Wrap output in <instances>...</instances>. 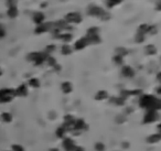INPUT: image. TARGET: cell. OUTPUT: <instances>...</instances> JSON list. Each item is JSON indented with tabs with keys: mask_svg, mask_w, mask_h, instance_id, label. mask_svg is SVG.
<instances>
[{
	"mask_svg": "<svg viewBox=\"0 0 161 151\" xmlns=\"http://www.w3.org/2000/svg\"><path fill=\"white\" fill-rule=\"evenodd\" d=\"M0 74H1V70H0Z\"/></svg>",
	"mask_w": 161,
	"mask_h": 151,
	"instance_id": "cell-26",
	"label": "cell"
},
{
	"mask_svg": "<svg viewBox=\"0 0 161 151\" xmlns=\"http://www.w3.org/2000/svg\"><path fill=\"white\" fill-rule=\"evenodd\" d=\"M122 2V0H108L107 1V6L108 7H114V6H116L117 3H119Z\"/></svg>",
	"mask_w": 161,
	"mask_h": 151,
	"instance_id": "cell-11",
	"label": "cell"
},
{
	"mask_svg": "<svg viewBox=\"0 0 161 151\" xmlns=\"http://www.w3.org/2000/svg\"><path fill=\"white\" fill-rule=\"evenodd\" d=\"M60 38L63 39V40H65V41H70L72 38L71 34H64V36H60Z\"/></svg>",
	"mask_w": 161,
	"mask_h": 151,
	"instance_id": "cell-17",
	"label": "cell"
},
{
	"mask_svg": "<svg viewBox=\"0 0 161 151\" xmlns=\"http://www.w3.org/2000/svg\"><path fill=\"white\" fill-rule=\"evenodd\" d=\"M66 20L70 21V22L78 23L82 20V18H80V16L78 13H68V16H66Z\"/></svg>",
	"mask_w": 161,
	"mask_h": 151,
	"instance_id": "cell-4",
	"label": "cell"
},
{
	"mask_svg": "<svg viewBox=\"0 0 161 151\" xmlns=\"http://www.w3.org/2000/svg\"><path fill=\"white\" fill-rule=\"evenodd\" d=\"M96 149H97V150H99V149H100V150H103V149H104V147H103V146L97 145V146H96Z\"/></svg>",
	"mask_w": 161,
	"mask_h": 151,
	"instance_id": "cell-24",
	"label": "cell"
},
{
	"mask_svg": "<svg viewBox=\"0 0 161 151\" xmlns=\"http://www.w3.org/2000/svg\"><path fill=\"white\" fill-rule=\"evenodd\" d=\"M33 19H34V22L36 23H38V24H42V21L44 20V14L41 13V12L36 13Z\"/></svg>",
	"mask_w": 161,
	"mask_h": 151,
	"instance_id": "cell-6",
	"label": "cell"
},
{
	"mask_svg": "<svg viewBox=\"0 0 161 151\" xmlns=\"http://www.w3.org/2000/svg\"><path fill=\"white\" fill-rule=\"evenodd\" d=\"M13 150L14 151H23L22 147H20V146H13Z\"/></svg>",
	"mask_w": 161,
	"mask_h": 151,
	"instance_id": "cell-19",
	"label": "cell"
},
{
	"mask_svg": "<svg viewBox=\"0 0 161 151\" xmlns=\"http://www.w3.org/2000/svg\"><path fill=\"white\" fill-rule=\"evenodd\" d=\"M2 119L5 120V121H11V115L8 113L2 114Z\"/></svg>",
	"mask_w": 161,
	"mask_h": 151,
	"instance_id": "cell-13",
	"label": "cell"
},
{
	"mask_svg": "<svg viewBox=\"0 0 161 151\" xmlns=\"http://www.w3.org/2000/svg\"><path fill=\"white\" fill-rule=\"evenodd\" d=\"M8 14H9V17H11V18H14V17H17V14H18V10H17L16 6L10 7L9 11H8Z\"/></svg>",
	"mask_w": 161,
	"mask_h": 151,
	"instance_id": "cell-7",
	"label": "cell"
},
{
	"mask_svg": "<svg viewBox=\"0 0 161 151\" xmlns=\"http://www.w3.org/2000/svg\"><path fill=\"white\" fill-rule=\"evenodd\" d=\"M106 97H107L106 92H99V93L97 94L96 98L97 99H103V98H106Z\"/></svg>",
	"mask_w": 161,
	"mask_h": 151,
	"instance_id": "cell-12",
	"label": "cell"
},
{
	"mask_svg": "<svg viewBox=\"0 0 161 151\" xmlns=\"http://www.w3.org/2000/svg\"><path fill=\"white\" fill-rule=\"evenodd\" d=\"M122 73H124V75H126V76H132L134 75V71H132L131 68H129V66H126V68H124V70H122Z\"/></svg>",
	"mask_w": 161,
	"mask_h": 151,
	"instance_id": "cell-8",
	"label": "cell"
},
{
	"mask_svg": "<svg viewBox=\"0 0 161 151\" xmlns=\"http://www.w3.org/2000/svg\"><path fill=\"white\" fill-rule=\"evenodd\" d=\"M88 43H90V42H88V39H87V38L80 39V40H78V41L75 43V48L77 49V50H80V49L85 48V46H86Z\"/></svg>",
	"mask_w": 161,
	"mask_h": 151,
	"instance_id": "cell-5",
	"label": "cell"
},
{
	"mask_svg": "<svg viewBox=\"0 0 161 151\" xmlns=\"http://www.w3.org/2000/svg\"><path fill=\"white\" fill-rule=\"evenodd\" d=\"M97 32H98V29H97V28H92V29L88 30V34H90V36H96Z\"/></svg>",
	"mask_w": 161,
	"mask_h": 151,
	"instance_id": "cell-14",
	"label": "cell"
},
{
	"mask_svg": "<svg viewBox=\"0 0 161 151\" xmlns=\"http://www.w3.org/2000/svg\"><path fill=\"white\" fill-rule=\"evenodd\" d=\"M53 49H55V46H53V45H50V46L48 48V51H49V52L53 51Z\"/></svg>",
	"mask_w": 161,
	"mask_h": 151,
	"instance_id": "cell-23",
	"label": "cell"
},
{
	"mask_svg": "<svg viewBox=\"0 0 161 151\" xmlns=\"http://www.w3.org/2000/svg\"><path fill=\"white\" fill-rule=\"evenodd\" d=\"M62 88H63V90H64L65 93H70V92H71V90H72L71 84L68 83V82H66V83H64V84H63V85H62Z\"/></svg>",
	"mask_w": 161,
	"mask_h": 151,
	"instance_id": "cell-9",
	"label": "cell"
},
{
	"mask_svg": "<svg viewBox=\"0 0 161 151\" xmlns=\"http://www.w3.org/2000/svg\"><path fill=\"white\" fill-rule=\"evenodd\" d=\"M158 100L156 99L155 97L152 96H145L141 99V106L148 107V108H153L155 103H157Z\"/></svg>",
	"mask_w": 161,
	"mask_h": 151,
	"instance_id": "cell-2",
	"label": "cell"
},
{
	"mask_svg": "<svg viewBox=\"0 0 161 151\" xmlns=\"http://www.w3.org/2000/svg\"><path fill=\"white\" fill-rule=\"evenodd\" d=\"M118 52L120 53L119 56H122V55H124V54H126V53H127V51H126V50H124V49H118Z\"/></svg>",
	"mask_w": 161,
	"mask_h": 151,
	"instance_id": "cell-20",
	"label": "cell"
},
{
	"mask_svg": "<svg viewBox=\"0 0 161 151\" xmlns=\"http://www.w3.org/2000/svg\"><path fill=\"white\" fill-rule=\"evenodd\" d=\"M51 151H58V149H52Z\"/></svg>",
	"mask_w": 161,
	"mask_h": 151,
	"instance_id": "cell-25",
	"label": "cell"
},
{
	"mask_svg": "<svg viewBox=\"0 0 161 151\" xmlns=\"http://www.w3.org/2000/svg\"><path fill=\"white\" fill-rule=\"evenodd\" d=\"M48 61H49V63H50L51 65L55 64V61L53 60V58H48Z\"/></svg>",
	"mask_w": 161,
	"mask_h": 151,
	"instance_id": "cell-22",
	"label": "cell"
},
{
	"mask_svg": "<svg viewBox=\"0 0 161 151\" xmlns=\"http://www.w3.org/2000/svg\"><path fill=\"white\" fill-rule=\"evenodd\" d=\"M3 36H5V30H3L2 27L0 26V38H2Z\"/></svg>",
	"mask_w": 161,
	"mask_h": 151,
	"instance_id": "cell-21",
	"label": "cell"
},
{
	"mask_svg": "<svg viewBox=\"0 0 161 151\" xmlns=\"http://www.w3.org/2000/svg\"><path fill=\"white\" fill-rule=\"evenodd\" d=\"M115 62H116L117 64H122V56H119V55H117V56H115Z\"/></svg>",
	"mask_w": 161,
	"mask_h": 151,
	"instance_id": "cell-18",
	"label": "cell"
},
{
	"mask_svg": "<svg viewBox=\"0 0 161 151\" xmlns=\"http://www.w3.org/2000/svg\"><path fill=\"white\" fill-rule=\"evenodd\" d=\"M62 52H63V54H70V53H71V48L68 46V45H65V46H63V49H62Z\"/></svg>",
	"mask_w": 161,
	"mask_h": 151,
	"instance_id": "cell-15",
	"label": "cell"
},
{
	"mask_svg": "<svg viewBox=\"0 0 161 151\" xmlns=\"http://www.w3.org/2000/svg\"><path fill=\"white\" fill-rule=\"evenodd\" d=\"M18 95H26L27 94V88H26V86L24 85H21V86L18 88V90L16 92Z\"/></svg>",
	"mask_w": 161,
	"mask_h": 151,
	"instance_id": "cell-10",
	"label": "cell"
},
{
	"mask_svg": "<svg viewBox=\"0 0 161 151\" xmlns=\"http://www.w3.org/2000/svg\"><path fill=\"white\" fill-rule=\"evenodd\" d=\"M29 84L31 85V86H33V87H38V86H39V80H34V78H33V80H30Z\"/></svg>",
	"mask_w": 161,
	"mask_h": 151,
	"instance_id": "cell-16",
	"label": "cell"
},
{
	"mask_svg": "<svg viewBox=\"0 0 161 151\" xmlns=\"http://www.w3.org/2000/svg\"><path fill=\"white\" fill-rule=\"evenodd\" d=\"M88 14L90 16H98V17H102L104 16V14H106L105 13V11H104L102 8H99V7H96V6H90V8H88Z\"/></svg>",
	"mask_w": 161,
	"mask_h": 151,
	"instance_id": "cell-3",
	"label": "cell"
},
{
	"mask_svg": "<svg viewBox=\"0 0 161 151\" xmlns=\"http://www.w3.org/2000/svg\"><path fill=\"white\" fill-rule=\"evenodd\" d=\"M14 93H16V92L12 90H0V102H9L10 99H12Z\"/></svg>",
	"mask_w": 161,
	"mask_h": 151,
	"instance_id": "cell-1",
	"label": "cell"
}]
</instances>
